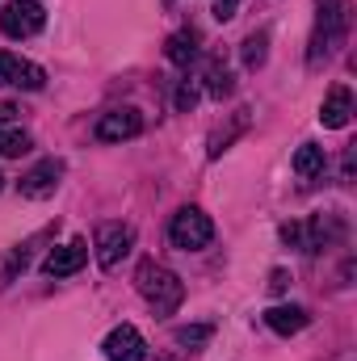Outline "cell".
Wrapping results in <instances>:
<instances>
[{
  "mask_svg": "<svg viewBox=\"0 0 357 361\" xmlns=\"http://www.w3.org/2000/svg\"><path fill=\"white\" fill-rule=\"evenodd\" d=\"M206 92H210V97H227V92H231V72H223V68L214 63V68L206 72Z\"/></svg>",
  "mask_w": 357,
  "mask_h": 361,
  "instance_id": "obj_19",
  "label": "cell"
},
{
  "mask_svg": "<svg viewBox=\"0 0 357 361\" xmlns=\"http://www.w3.org/2000/svg\"><path fill=\"white\" fill-rule=\"evenodd\" d=\"M0 189H4V177H0Z\"/></svg>",
  "mask_w": 357,
  "mask_h": 361,
  "instance_id": "obj_27",
  "label": "cell"
},
{
  "mask_svg": "<svg viewBox=\"0 0 357 361\" xmlns=\"http://www.w3.org/2000/svg\"><path fill=\"white\" fill-rule=\"evenodd\" d=\"M105 357L109 361H143L147 357V345H143V336H139V328H131V324H118L109 336H105Z\"/></svg>",
  "mask_w": 357,
  "mask_h": 361,
  "instance_id": "obj_7",
  "label": "cell"
},
{
  "mask_svg": "<svg viewBox=\"0 0 357 361\" xmlns=\"http://www.w3.org/2000/svg\"><path fill=\"white\" fill-rule=\"evenodd\" d=\"M42 85H47V72H42L38 63H17V72H13V89L38 92Z\"/></svg>",
  "mask_w": 357,
  "mask_h": 361,
  "instance_id": "obj_16",
  "label": "cell"
},
{
  "mask_svg": "<svg viewBox=\"0 0 357 361\" xmlns=\"http://www.w3.org/2000/svg\"><path fill=\"white\" fill-rule=\"evenodd\" d=\"M13 114H17V105H8V101H0V122H13Z\"/></svg>",
  "mask_w": 357,
  "mask_h": 361,
  "instance_id": "obj_25",
  "label": "cell"
},
{
  "mask_svg": "<svg viewBox=\"0 0 357 361\" xmlns=\"http://www.w3.org/2000/svg\"><path fill=\"white\" fill-rule=\"evenodd\" d=\"M47 235H51V227H47V231H38L34 240H25V244H17V248H13V252H8V257L0 261V286H8V281H13L17 273H21L25 265H30V257H34V248H38V244H42Z\"/></svg>",
  "mask_w": 357,
  "mask_h": 361,
  "instance_id": "obj_12",
  "label": "cell"
},
{
  "mask_svg": "<svg viewBox=\"0 0 357 361\" xmlns=\"http://www.w3.org/2000/svg\"><path fill=\"white\" fill-rule=\"evenodd\" d=\"M135 286H139V294L152 302L156 315H173L181 307V298H185L181 277L173 269H164V265H156V261H143V265L135 269Z\"/></svg>",
  "mask_w": 357,
  "mask_h": 361,
  "instance_id": "obj_2",
  "label": "cell"
},
{
  "mask_svg": "<svg viewBox=\"0 0 357 361\" xmlns=\"http://www.w3.org/2000/svg\"><path fill=\"white\" fill-rule=\"evenodd\" d=\"M294 173H298V177H320V173H324V147L303 143V147L294 152Z\"/></svg>",
  "mask_w": 357,
  "mask_h": 361,
  "instance_id": "obj_14",
  "label": "cell"
},
{
  "mask_svg": "<svg viewBox=\"0 0 357 361\" xmlns=\"http://www.w3.org/2000/svg\"><path fill=\"white\" fill-rule=\"evenodd\" d=\"M131 248H135V227L131 223H101L97 227V265L101 269H114Z\"/></svg>",
  "mask_w": 357,
  "mask_h": 361,
  "instance_id": "obj_5",
  "label": "cell"
},
{
  "mask_svg": "<svg viewBox=\"0 0 357 361\" xmlns=\"http://www.w3.org/2000/svg\"><path fill=\"white\" fill-rule=\"evenodd\" d=\"M63 180V160H42L21 177V197H51Z\"/></svg>",
  "mask_w": 357,
  "mask_h": 361,
  "instance_id": "obj_9",
  "label": "cell"
},
{
  "mask_svg": "<svg viewBox=\"0 0 357 361\" xmlns=\"http://www.w3.org/2000/svg\"><path fill=\"white\" fill-rule=\"evenodd\" d=\"M30 152V135L25 130H0V156H21Z\"/></svg>",
  "mask_w": 357,
  "mask_h": 361,
  "instance_id": "obj_18",
  "label": "cell"
},
{
  "mask_svg": "<svg viewBox=\"0 0 357 361\" xmlns=\"http://www.w3.org/2000/svg\"><path fill=\"white\" fill-rule=\"evenodd\" d=\"M135 135H143V114L139 109H109L101 122H97V139L101 143H122V139H135Z\"/></svg>",
  "mask_w": 357,
  "mask_h": 361,
  "instance_id": "obj_6",
  "label": "cell"
},
{
  "mask_svg": "<svg viewBox=\"0 0 357 361\" xmlns=\"http://www.w3.org/2000/svg\"><path fill=\"white\" fill-rule=\"evenodd\" d=\"M349 118H353V92L345 89V85H337V89L328 92L324 109H320V122L328 130H341V126H349Z\"/></svg>",
  "mask_w": 357,
  "mask_h": 361,
  "instance_id": "obj_10",
  "label": "cell"
},
{
  "mask_svg": "<svg viewBox=\"0 0 357 361\" xmlns=\"http://www.w3.org/2000/svg\"><path fill=\"white\" fill-rule=\"evenodd\" d=\"M286 281H290V273H286V269L269 273V290H273V294H282V290H286Z\"/></svg>",
  "mask_w": 357,
  "mask_h": 361,
  "instance_id": "obj_23",
  "label": "cell"
},
{
  "mask_svg": "<svg viewBox=\"0 0 357 361\" xmlns=\"http://www.w3.org/2000/svg\"><path fill=\"white\" fill-rule=\"evenodd\" d=\"M193 105H198V92L189 89V85H185V89L177 92V109H193Z\"/></svg>",
  "mask_w": 357,
  "mask_h": 361,
  "instance_id": "obj_24",
  "label": "cell"
},
{
  "mask_svg": "<svg viewBox=\"0 0 357 361\" xmlns=\"http://www.w3.org/2000/svg\"><path fill=\"white\" fill-rule=\"evenodd\" d=\"M265 324L277 332V336H294V332H303V328L311 324V315H307L303 307H269Z\"/></svg>",
  "mask_w": 357,
  "mask_h": 361,
  "instance_id": "obj_11",
  "label": "cell"
},
{
  "mask_svg": "<svg viewBox=\"0 0 357 361\" xmlns=\"http://www.w3.org/2000/svg\"><path fill=\"white\" fill-rule=\"evenodd\" d=\"M169 59L177 63V68H189L193 59H198V34L193 30H181L169 38Z\"/></svg>",
  "mask_w": 357,
  "mask_h": 361,
  "instance_id": "obj_13",
  "label": "cell"
},
{
  "mask_svg": "<svg viewBox=\"0 0 357 361\" xmlns=\"http://www.w3.org/2000/svg\"><path fill=\"white\" fill-rule=\"evenodd\" d=\"M156 361H177V357H156Z\"/></svg>",
  "mask_w": 357,
  "mask_h": 361,
  "instance_id": "obj_26",
  "label": "cell"
},
{
  "mask_svg": "<svg viewBox=\"0 0 357 361\" xmlns=\"http://www.w3.org/2000/svg\"><path fill=\"white\" fill-rule=\"evenodd\" d=\"M169 240H173V248H181V252H198V248H206L214 240V223H210L206 210L181 206L177 214H173V223H169Z\"/></svg>",
  "mask_w": 357,
  "mask_h": 361,
  "instance_id": "obj_3",
  "label": "cell"
},
{
  "mask_svg": "<svg viewBox=\"0 0 357 361\" xmlns=\"http://www.w3.org/2000/svg\"><path fill=\"white\" fill-rule=\"evenodd\" d=\"M315 4H320V17H315V34H311V51H307L311 68L332 59V51L349 38V0H315Z\"/></svg>",
  "mask_w": 357,
  "mask_h": 361,
  "instance_id": "obj_1",
  "label": "cell"
},
{
  "mask_svg": "<svg viewBox=\"0 0 357 361\" xmlns=\"http://www.w3.org/2000/svg\"><path fill=\"white\" fill-rule=\"evenodd\" d=\"M85 261H89V244L85 240H72L63 248H51V257L42 261V273L47 277H72V273L85 269Z\"/></svg>",
  "mask_w": 357,
  "mask_h": 361,
  "instance_id": "obj_8",
  "label": "cell"
},
{
  "mask_svg": "<svg viewBox=\"0 0 357 361\" xmlns=\"http://www.w3.org/2000/svg\"><path fill=\"white\" fill-rule=\"evenodd\" d=\"M240 55H244V68H261V63H265V55H269V34H265V30L248 34Z\"/></svg>",
  "mask_w": 357,
  "mask_h": 361,
  "instance_id": "obj_15",
  "label": "cell"
},
{
  "mask_svg": "<svg viewBox=\"0 0 357 361\" xmlns=\"http://www.w3.org/2000/svg\"><path fill=\"white\" fill-rule=\"evenodd\" d=\"M17 55H8V51H0V85H13V72H17Z\"/></svg>",
  "mask_w": 357,
  "mask_h": 361,
  "instance_id": "obj_21",
  "label": "cell"
},
{
  "mask_svg": "<svg viewBox=\"0 0 357 361\" xmlns=\"http://www.w3.org/2000/svg\"><path fill=\"white\" fill-rule=\"evenodd\" d=\"M42 25H47V8L38 0H13L0 8V30L8 38H34Z\"/></svg>",
  "mask_w": 357,
  "mask_h": 361,
  "instance_id": "obj_4",
  "label": "cell"
},
{
  "mask_svg": "<svg viewBox=\"0 0 357 361\" xmlns=\"http://www.w3.org/2000/svg\"><path fill=\"white\" fill-rule=\"evenodd\" d=\"M244 126H248V109H240V114H236V126H231L227 135H219V139H214V147H210V156H223V152H227V143H231V139H236V135H240Z\"/></svg>",
  "mask_w": 357,
  "mask_h": 361,
  "instance_id": "obj_20",
  "label": "cell"
},
{
  "mask_svg": "<svg viewBox=\"0 0 357 361\" xmlns=\"http://www.w3.org/2000/svg\"><path fill=\"white\" fill-rule=\"evenodd\" d=\"M210 336H214V328H210V324H189V328H177V345H185V349H202Z\"/></svg>",
  "mask_w": 357,
  "mask_h": 361,
  "instance_id": "obj_17",
  "label": "cell"
},
{
  "mask_svg": "<svg viewBox=\"0 0 357 361\" xmlns=\"http://www.w3.org/2000/svg\"><path fill=\"white\" fill-rule=\"evenodd\" d=\"M236 8H240V0H214V8H210V13H214V21H231V17H236Z\"/></svg>",
  "mask_w": 357,
  "mask_h": 361,
  "instance_id": "obj_22",
  "label": "cell"
}]
</instances>
